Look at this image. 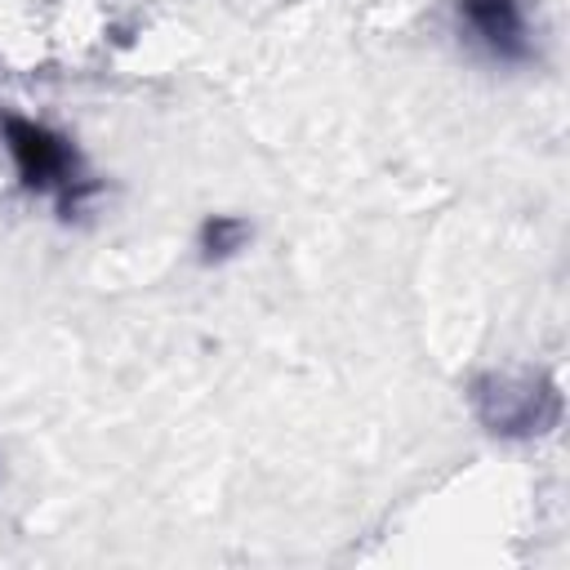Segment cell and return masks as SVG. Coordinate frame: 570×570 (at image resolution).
I'll return each instance as SVG.
<instances>
[{
    "mask_svg": "<svg viewBox=\"0 0 570 570\" xmlns=\"http://www.w3.org/2000/svg\"><path fill=\"white\" fill-rule=\"evenodd\" d=\"M0 147L13 160L18 187L31 191V196H49L62 218L80 214L85 200L98 191L80 147L45 120H31V116L4 107L0 111Z\"/></svg>",
    "mask_w": 570,
    "mask_h": 570,
    "instance_id": "obj_1",
    "label": "cell"
},
{
    "mask_svg": "<svg viewBox=\"0 0 570 570\" xmlns=\"http://www.w3.org/2000/svg\"><path fill=\"white\" fill-rule=\"evenodd\" d=\"M472 410L494 436H539L561 414V392L548 374H481L472 383Z\"/></svg>",
    "mask_w": 570,
    "mask_h": 570,
    "instance_id": "obj_2",
    "label": "cell"
},
{
    "mask_svg": "<svg viewBox=\"0 0 570 570\" xmlns=\"http://www.w3.org/2000/svg\"><path fill=\"white\" fill-rule=\"evenodd\" d=\"M454 13L468 40L494 62H530L534 45L525 0H454Z\"/></svg>",
    "mask_w": 570,
    "mask_h": 570,
    "instance_id": "obj_3",
    "label": "cell"
},
{
    "mask_svg": "<svg viewBox=\"0 0 570 570\" xmlns=\"http://www.w3.org/2000/svg\"><path fill=\"white\" fill-rule=\"evenodd\" d=\"M249 236L254 232H249V223L240 214H209L200 223V232H196V249H200L205 263H227L232 254H240L249 245Z\"/></svg>",
    "mask_w": 570,
    "mask_h": 570,
    "instance_id": "obj_4",
    "label": "cell"
}]
</instances>
